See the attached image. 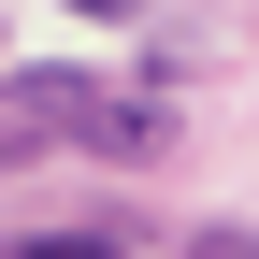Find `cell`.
<instances>
[{"label":"cell","mask_w":259,"mask_h":259,"mask_svg":"<svg viewBox=\"0 0 259 259\" xmlns=\"http://www.w3.org/2000/svg\"><path fill=\"white\" fill-rule=\"evenodd\" d=\"M0 130L15 144H87V158H173V101L115 87V72H15Z\"/></svg>","instance_id":"obj_1"},{"label":"cell","mask_w":259,"mask_h":259,"mask_svg":"<svg viewBox=\"0 0 259 259\" xmlns=\"http://www.w3.org/2000/svg\"><path fill=\"white\" fill-rule=\"evenodd\" d=\"M29 259H130V245H115V231H44Z\"/></svg>","instance_id":"obj_2"},{"label":"cell","mask_w":259,"mask_h":259,"mask_svg":"<svg viewBox=\"0 0 259 259\" xmlns=\"http://www.w3.org/2000/svg\"><path fill=\"white\" fill-rule=\"evenodd\" d=\"M72 15H101V29H115V15H144V0H72Z\"/></svg>","instance_id":"obj_3"},{"label":"cell","mask_w":259,"mask_h":259,"mask_svg":"<svg viewBox=\"0 0 259 259\" xmlns=\"http://www.w3.org/2000/svg\"><path fill=\"white\" fill-rule=\"evenodd\" d=\"M0 158H29V144H15V130H0Z\"/></svg>","instance_id":"obj_4"}]
</instances>
